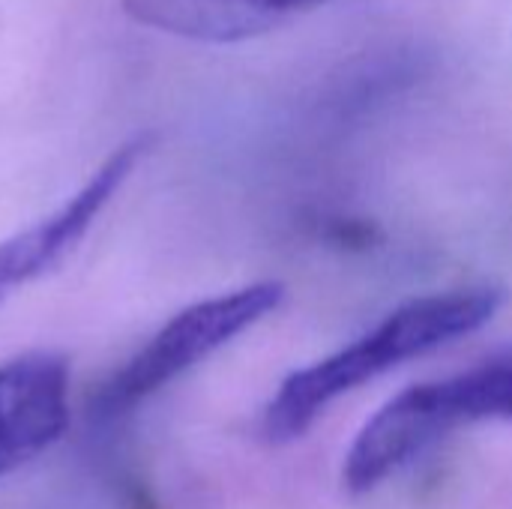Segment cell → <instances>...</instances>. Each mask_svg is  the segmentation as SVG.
<instances>
[{"instance_id":"cell-1","label":"cell","mask_w":512,"mask_h":509,"mask_svg":"<svg viewBox=\"0 0 512 509\" xmlns=\"http://www.w3.org/2000/svg\"><path fill=\"white\" fill-rule=\"evenodd\" d=\"M498 306L501 294L495 288L450 291L405 303L354 345L285 378L264 408L261 435L270 444L300 438L333 399L411 357L480 330Z\"/></svg>"},{"instance_id":"cell-2","label":"cell","mask_w":512,"mask_h":509,"mask_svg":"<svg viewBox=\"0 0 512 509\" xmlns=\"http://www.w3.org/2000/svg\"><path fill=\"white\" fill-rule=\"evenodd\" d=\"M483 420H512V354L408 387L387 402L357 435L345 459V486L369 492L438 438Z\"/></svg>"},{"instance_id":"cell-3","label":"cell","mask_w":512,"mask_h":509,"mask_svg":"<svg viewBox=\"0 0 512 509\" xmlns=\"http://www.w3.org/2000/svg\"><path fill=\"white\" fill-rule=\"evenodd\" d=\"M285 297L282 282H255L240 291L201 300L174 315L96 396L102 414L114 417L150 399L174 378L207 360L243 330L270 315Z\"/></svg>"},{"instance_id":"cell-4","label":"cell","mask_w":512,"mask_h":509,"mask_svg":"<svg viewBox=\"0 0 512 509\" xmlns=\"http://www.w3.org/2000/svg\"><path fill=\"white\" fill-rule=\"evenodd\" d=\"M69 426V363L30 351L0 366V477L54 447Z\"/></svg>"},{"instance_id":"cell-5","label":"cell","mask_w":512,"mask_h":509,"mask_svg":"<svg viewBox=\"0 0 512 509\" xmlns=\"http://www.w3.org/2000/svg\"><path fill=\"white\" fill-rule=\"evenodd\" d=\"M150 141V135H135L132 141L120 144L57 213L0 243V261L12 285H24L57 270L75 252V246L84 240V234L102 213V207L129 180L138 159H144Z\"/></svg>"},{"instance_id":"cell-6","label":"cell","mask_w":512,"mask_h":509,"mask_svg":"<svg viewBox=\"0 0 512 509\" xmlns=\"http://www.w3.org/2000/svg\"><path fill=\"white\" fill-rule=\"evenodd\" d=\"M123 9L147 27L198 42L252 39L282 18L267 0H123Z\"/></svg>"},{"instance_id":"cell-7","label":"cell","mask_w":512,"mask_h":509,"mask_svg":"<svg viewBox=\"0 0 512 509\" xmlns=\"http://www.w3.org/2000/svg\"><path fill=\"white\" fill-rule=\"evenodd\" d=\"M312 3H321V0H267L270 9H276L279 15L291 12V9H303V6H312Z\"/></svg>"},{"instance_id":"cell-8","label":"cell","mask_w":512,"mask_h":509,"mask_svg":"<svg viewBox=\"0 0 512 509\" xmlns=\"http://www.w3.org/2000/svg\"><path fill=\"white\" fill-rule=\"evenodd\" d=\"M15 285H12V279L6 276V267H3V261H0V303L6 300V294L12 291Z\"/></svg>"}]
</instances>
